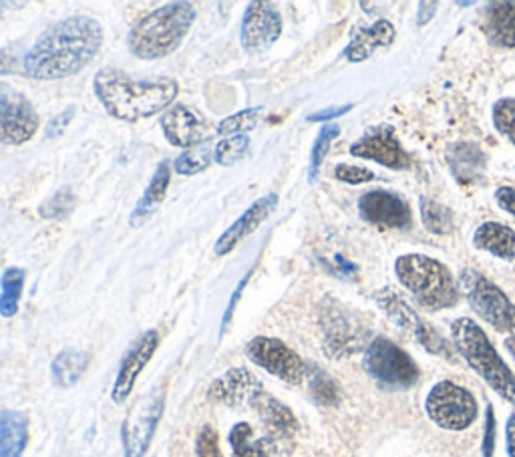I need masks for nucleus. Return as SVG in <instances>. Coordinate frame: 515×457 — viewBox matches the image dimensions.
<instances>
[{"label":"nucleus","instance_id":"412c9836","mask_svg":"<svg viewBox=\"0 0 515 457\" xmlns=\"http://www.w3.org/2000/svg\"><path fill=\"white\" fill-rule=\"evenodd\" d=\"M483 31L497 47H515V3H491L485 11Z\"/></svg>","mask_w":515,"mask_h":457},{"label":"nucleus","instance_id":"c03bdc74","mask_svg":"<svg viewBox=\"0 0 515 457\" xmlns=\"http://www.w3.org/2000/svg\"><path fill=\"white\" fill-rule=\"evenodd\" d=\"M505 443H507V453L509 457H515V413L509 415L507 425H505Z\"/></svg>","mask_w":515,"mask_h":457},{"label":"nucleus","instance_id":"a211bd4d","mask_svg":"<svg viewBox=\"0 0 515 457\" xmlns=\"http://www.w3.org/2000/svg\"><path fill=\"white\" fill-rule=\"evenodd\" d=\"M278 204V196L276 194H266L262 196L260 200H256L216 242L214 246V252L218 256H224V254H230L242 240H246L252 232H256L264 220L274 212Z\"/></svg>","mask_w":515,"mask_h":457},{"label":"nucleus","instance_id":"ddd939ff","mask_svg":"<svg viewBox=\"0 0 515 457\" xmlns=\"http://www.w3.org/2000/svg\"><path fill=\"white\" fill-rule=\"evenodd\" d=\"M282 35V17L270 3H250L242 19V47L250 55L268 51Z\"/></svg>","mask_w":515,"mask_h":457},{"label":"nucleus","instance_id":"72a5a7b5","mask_svg":"<svg viewBox=\"0 0 515 457\" xmlns=\"http://www.w3.org/2000/svg\"><path fill=\"white\" fill-rule=\"evenodd\" d=\"M248 145H250V139L246 133L222 139L216 145V162L220 166H234L236 162H240L244 158V154L248 151Z\"/></svg>","mask_w":515,"mask_h":457},{"label":"nucleus","instance_id":"f03ea898","mask_svg":"<svg viewBox=\"0 0 515 457\" xmlns=\"http://www.w3.org/2000/svg\"><path fill=\"white\" fill-rule=\"evenodd\" d=\"M93 87L105 111L129 123L161 113L180 91L174 79H133L113 67L101 69L95 75Z\"/></svg>","mask_w":515,"mask_h":457},{"label":"nucleus","instance_id":"423d86ee","mask_svg":"<svg viewBox=\"0 0 515 457\" xmlns=\"http://www.w3.org/2000/svg\"><path fill=\"white\" fill-rule=\"evenodd\" d=\"M459 286L467 296L471 309L485 323L499 333H507L509 337L515 335V304L497 284L475 270H463L459 276Z\"/></svg>","mask_w":515,"mask_h":457},{"label":"nucleus","instance_id":"c85d7f7f","mask_svg":"<svg viewBox=\"0 0 515 457\" xmlns=\"http://www.w3.org/2000/svg\"><path fill=\"white\" fill-rule=\"evenodd\" d=\"M214 160H216V149L212 147V141L208 139L192 149H186L184 154L176 160L174 168L180 176H194V174L206 172Z\"/></svg>","mask_w":515,"mask_h":457},{"label":"nucleus","instance_id":"de8ad7c7","mask_svg":"<svg viewBox=\"0 0 515 457\" xmlns=\"http://www.w3.org/2000/svg\"><path fill=\"white\" fill-rule=\"evenodd\" d=\"M505 347H507V351L511 353V357L515 359V335H513V337H507V339H505Z\"/></svg>","mask_w":515,"mask_h":457},{"label":"nucleus","instance_id":"79ce46f5","mask_svg":"<svg viewBox=\"0 0 515 457\" xmlns=\"http://www.w3.org/2000/svg\"><path fill=\"white\" fill-rule=\"evenodd\" d=\"M495 200L499 204V208L511 216H515V188L509 186H501L495 192Z\"/></svg>","mask_w":515,"mask_h":457},{"label":"nucleus","instance_id":"b1692460","mask_svg":"<svg viewBox=\"0 0 515 457\" xmlns=\"http://www.w3.org/2000/svg\"><path fill=\"white\" fill-rule=\"evenodd\" d=\"M29 439V419L21 411L0 415V457H21Z\"/></svg>","mask_w":515,"mask_h":457},{"label":"nucleus","instance_id":"4468645a","mask_svg":"<svg viewBox=\"0 0 515 457\" xmlns=\"http://www.w3.org/2000/svg\"><path fill=\"white\" fill-rule=\"evenodd\" d=\"M351 154L363 160H373L391 170L409 168V156L401 147L393 127H375L351 145Z\"/></svg>","mask_w":515,"mask_h":457},{"label":"nucleus","instance_id":"393cba45","mask_svg":"<svg viewBox=\"0 0 515 457\" xmlns=\"http://www.w3.org/2000/svg\"><path fill=\"white\" fill-rule=\"evenodd\" d=\"M252 405L258 409L264 425L270 429L272 435L276 437H290L296 431V419L292 415V411L282 405L280 401H276L270 395L260 393Z\"/></svg>","mask_w":515,"mask_h":457},{"label":"nucleus","instance_id":"bb28decb","mask_svg":"<svg viewBox=\"0 0 515 457\" xmlns=\"http://www.w3.org/2000/svg\"><path fill=\"white\" fill-rule=\"evenodd\" d=\"M89 365V355L77 349H65L53 361V379L59 387H73Z\"/></svg>","mask_w":515,"mask_h":457},{"label":"nucleus","instance_id":"7ed1b4c3","mask_svg":"<svg viewBox=\"0 0 515 457\" xmlns=\"http://www.w3.org/2000/svg\"><path fill=\"white\" fill-rule=\"evenodd\" d=\"M196 21V9L190 3L163 5L135 23L127 43L135 57L143 61L163 59L174 53L188 37Z\"/></svg>","mask_w":515,"mask_h":457},{"label":"nucleus","instance_id":"aec40b11","mask_svg":"<svg viewBox=\"0 0 515 457\" xmlns=\"http://www.w3.org/2000/svg\"><path fill=\"white\" fill-rule=\"evenodd\" d=\"M395 37H397L395 27H393L389 21L381 19V21H377L375 25H371V27H367V29H361V31L353 37V41H351L349 47L345 49V57H347L351 63H363V61H367L371 55H375L379 49L393 45Z\"/></svg>","mask_w":515,"mask_h":457},{"label":"nucleus","instance_id":"5701e85b","mask_svg":"<svg viewBox=\"0 0 515 457\" xmlns=\"http://www.w3.org/2000/svg\"><path fill=\"white\" fill-rule=\"evenodd\" d=\"M169 178H171V170H169V164L167 162H161L149 182V186L145 188V194L141 196V200L137 202L135 210L131 212L129 216V224L133 228L145 224L153 212L159 208V204L163 202L165 194H167V186H169Z\"/></svg>","mask_w":515,"mask_h":457},{"label":"nucleus","instance_id":"37998d69","mask_svg":"<svg viewBox=\"0 0 515 457\" xmlns=\"http://www.w3.org/2000/svg\"><path fill=\"white\" fill-rule=\"evenodd\" d=\"M493 443H495V417L493 409L487 407V419H485V437H483V455H493Z\"/></svg>","mask_w":515,"mask_h":457},{"label":"nucleus","instance_id":"ea45409f","mask_svg":"<svg viewBox=\"0 0 515 457\" xmlns=\"http://www.w3.org/2000/svg\"><path fill=\"white\" fill-rule=\"evenodd\" d=\"M351 109H353V103L340 105V107H326V109H320V111L310 113V115H308V121H314V123H328V121H332V119H338L340 115H347Z\"/></svg>","mask_w":515,"mask_h":457},{"label":"nucleus","instance_id":"7c9ffc66","mask_svg":"<svg viewBox=\"0 0 515 457\" xmlns=\"http://www.w3.org/2000/svg\"><path fill=\"white\" fill-rule=\"evenodd\" d=\"M421 218L429 232L433 234H449L453 230V214L443 204H437L433 200L423 198L421 200Z\"/></svg>","mask_w":515,"mask_h":457},{"label":"nucleus","instance_id":"a878e982","mask_svg":"<svg viewBox=\"0 0 515 457\" xmlns=\"http://www.w3.org/2000/svg\"><path fill=\"white\" fill-rule=\"evenodd\" d=\"M230 445L238 457H276L272 437H256L250 423H238L230 433Z\"/></svg>","mask_w":515,"mask_h":457},{"label":"nucleus","instance_id":"f8f14e48","mask_svg":"<svg viewBox=\"0 0 515 457\" xmlns=\"http://www.w3.org/2000/svg\"><path fill=\"white\" fill-rule=\"evenodd\" d=\"M39 129V115L33 105L21 95L0 87V135L5 143L21 145L27 143Z\"/></svg>","mask_w":515,"mask_h":457},{"label":"nucleus","instance_id":"2f4dec72","mask_svg":"<svg viewBox=\"0 0 515 457\" xmlns=\"http://www.w3.org/2000/svg\"><path fill=\"white\" fill-rule=\"evenodd\" d=\"M338 135H340V127L334 125V123H326V125L320 129V133H318V137H316V141H314V145H312L310 170H308V180H310V182L316 180L318 170L322 168V162H324V158H326V154H328V149H330L334 137H338Z\"/></svg>","mask_w":515,"mask_h":457},{"label":"nucleus","instance_id":"dca6fc26","mask_svg":"<svg viewBox=\"0 0 515 457\" xmlns=\"http://www.w3.org/2000/svg\"><path fill=\"white\" fill-rule=\"evenodd\" d=\"M159 345V333L157 331H147L143 333L127 351V355L121 361L117 379L113 383V391H111V399L115 403H123L131 391L133 385L137 381V377L141 375V371L145 369V365L149 363V359L153 357L155 349Z\"/></svg>","mask_w":515,"mask_h":457},{"label":"nucleus","instance_id":"4c0bfd02","mask_svg":"<svg viewBox=\"0 0 515 457\" xmlns=\"http://www.w3.org/2000/svg\"><path fill=\"white\" fill-rule=\"evenodd\" d=\"M196 451L198 457H224L220 451V443H218V433L214 431V427L206 425L200 435H198V443H196Z\"/></svg>","mask_w":515,"mask_h":457},{"label":"nucleus","instance_id":"e433bc0d","mask_svg":"<svg viewBox=\"0 0 515 457\" xmlns=\"http://www.w3.org/2000/svg\"><path fill=\"white\" fill-rule=\"evenodd\" d=\"M334 176H336L340 182L351 184V186H359V184H367V182H373V180H375V174H373V172H369V170H365V168L349 166V164L336 166Z\"/></svg>","mask_w":515,"mask_h":457},{"label":"nucleus","instance_id":"f704fd0d","mask_svg":"<svg viewBox=\"0 0 515 457\" xmlns=\"http://www.w3.org/2000/svg\"><path fill=\"white\" fill-rule=\"evenodd\" d=\"M77 204V198L71 188H61L57 194H53L39 210V214L45 220H61L73 212Z\"/></svg>","mask_w":515,"mask_h":457},{"label":"nucleus","instance_id":"20e7f679","mask_svg":"<svg viewBox=\"0 0 515 457\" xmlns=\"http://www.w3.org/2000/svg\"><path fill=\"white\" fill-rule=\"evenodd\" d=\"M453 345L467 365L505 401L515 405V375L489 343L483 329L471 319H457L451 325Z\"/></svg>","mask_w":515,"mask_h":457},{"label":"nucleus","instance_id":"a19ab883","mask_svg":"<svg viewBox=\"0 0 515 457\" xmlns=\"http://www.w3.org/2000/svg\"><path fill=\"white\" fill-rule=\"evenodd\" d=\"M73 115H75V109L69 107L67 111H63V113H59L55 119H51V123L47 125V137H49V139L59 137V135L65 131V127L71 123Z\"/></svg>","mask_w":515,"mask_h":457},{"label":"nucleus","instance_id":"4be33fe9","mask_svg":"<svg viewBox=\"0 0 515 457\" xmlns=\"http://www.w3.org/2000/svg\"><path fill=\"white\" fill-rule=\"evenodd\" d=\"M473 246L501 260H513L515 232L499 222H483L473 234Z\"/></svg>","mask_w":515,"mask_h":457},{"label":"nucleus","instance_id":"1a4fd4ad","mask_svg":"<svg viewBox=\"0 0 515 457\" xmlns=\"http://www.w3.org/2000/svg\"><path fill=\"white\" fill-rule=\"evenodd\" d=\"M165 405V389L153 387L147 395L139 397L127 413L121 429L125 457H143L149 441L157 429Z\"/></svg>","mask_w":515,"mask_h":457},{"label":"nucleus","instance_id":"f3484780","mask_svg":"<svg viewBox=\"0 0 515 457\" xmlns=\"http://www.w3.org/2000/svg\"><path fill=\"white\" fill-rule=\"evenodd\" d=\"M161 129L165 133V139L184 149H192L204 141H208L210 127L208 123L190 107L176 105L165 111L161 117Z\"/></svg>","mask_w":515,"mask_h":457},{"label":"nucleus","instance_id":"473e14b6","mask_svg":"<svg viewBox=\"0 0 515 457\" xmlns=\"http://www.w3.org/2000/svg\"><path fill=\"white\" fill-rule=\"evenodd\" d=\"M262 113H264V107H254V109H246V111H240L232 117H226L224 121H220L218 125V133L220 135H242L246 133L248 129L256 127L258 121L262 119Z\"/></svg>","mask_w":515,"mask_h":457},{"label":"nucleus","instance_id":"2eb2a0df","mask_svg":"<svg viewBox=\"0 0 515 457\" xmlns=\"http://www.w3.org/2000/svg\"><path fill=\"white\" fill-rule=\"evenodd\" d=\"M361 218L369 224H377L383 228L405 230L411 226V208L409 204L393 192L373 190L367 192L359 200Z\"/></svg>","mask_w":515,"mask_h":457},{"label":"nucleus","instance_id":"6ab92c4d","mask_svg":"<svg viewBox=\"0 0 515 457\" xmlns=\"http://www.w3.org/2000/svg\"><path fill=\"white\" fill-rule=\"evenodd\" d=\"M258 395H260V383L246 369H232L224 373L208 389L210 399L226 405H242L246 401H254Z\"/></svg>","mask_w":515,"mask_h":457},{"label":"nucleus","instance_id":"c756f323","mask_svg":"<svg viewBox=\"0 0 515 457\" xmlns=\"http://www.w3.org/2000/svg\"><path fill=\"white\" fill-rule=\"evenodd\" d=\"M25 270L23 268H7L3 272V292H0V313L5 319H11L19 311V300L23 294L25 284Z\"/></svg>","mask_w":515,"mask_h":457},{"label":"nucleus","instance_id":"49530a36","mask_svg":"<svg viewBox=\"0 0 515 457\" xmlns=\"http://www.w3.org/2000/svg\"><path fill=\"white\" fill-rule=\"evenodd\" d=\"M248 278H250V274H246L244 276V280L240 282V286L236 288V292L232 294V300H230V307H228V311H226V315H224V323H222V329L230 323V317H232V313H234V307H236V302H238V296H240V292L244 290V286H246V282H248Z\"/></svg>","mask_w":515,"mask_h":457},{"label":"nucleus","instance_id":"a18cd8bd","mask_svg":"<svg viewBox=\"0 0 515 457\" xmlns=\"http://www.w3.org/2000/svg\"><path fill=\"white\" fill-rule=\"evenodd\" d=\"M435 11H437V3H421L419 5V15H417V23L423 27L427 25L433 17H435Z\"/></svg>","mask_w":515,"mask_h":457},{"label":"nucleus","instance_id":"0eeeda50","mask_svg":"<svg viewBox=\"0 0 515 457\" xmlns=\"http://www.w3.org/2000/svg\"><path fill=\"white\" fill-rule=\"evenodd\" d=\"M367 373L389 389H409L419 381L415 361L389 339H375L365 353Z\"/></svg>","mask_w":515,"mask_h":457},{"label":"nucleus","instance_id":"58836bf2","mask_svg":"<svg viewBox=\"0 0 515 457\" xmlns=\"http://www.w3.org/2000/svg\"><path fill=\"white\" fill-rule=\"evenodd\" d=\"M310 387H312L314 397H316L320 403L332 405V403L338 401V389H336V385H334L324 373H316V377L312 379Z\"/></svg>","mask_w":515,"mask_h":457},{"label":"nucleus","instance_id":"cd10ccee","mask_svg":"<svg viewBox=\"0 0 515 457\" xmlns=\"http://www.w3.org/2000/svg\"><path fill=\"white\" fill-rule=\"evenodd\" d=\"M449 166L453 170V174L459 178V180H469L473 178L481 166H483V156L481 151L471 145V143H457L449 149Z\"/></svg>","mask_w":515,"mask_h":457},{"label":"nucleus","instance_id":"c9c22d12","mask_svg":"<svg viewBox=\"0 0 515 457\" xmlns=\"http://www.w3.org/2000/svg\"><path fill=\"white\" fill-rule=\"evenodd\" d=\"M493 125L515 145V97L499 99L493 105Z\"/></svg>","mask_w":515,"mask_h":457},{"label":"nucleus","instance_id":"9d476101","mask_svg":"<svg viewBox=\"0 0 515 457\" xmlns=\"http://www.w3.org/2000/svg\"><path fill=\"white\" fill-rule=\"evenodd\" d=\"M248 357L266 369L270 375H276L284 383L298 385L306 377L304 361L282 341L270 337H256L248 343Z\"/></svg>","mask_w":515,"mask_h":457},{"label":"nucleus","instance_id":"39448f33","mask_svg":"<svg viewBox=\"0 0 515 457\" xmlns=\"http://www.w3.org/2000/svg\"><path fill=\"white\" fill-rule=\"evenodd\" d=\"M399 282L429 311L449 309L457 302L459 290L449 268L425 254H405L395 262Z\"/></svg>","mask_w":515,"mask_h":457},{"label":"nucleus","instance_id":"f257e3e1","mask_svg":"<svg viewBox=\"0 0 515 457\" xmlns=\"http://www.w3.org/2000/svg\"><path fill=\"white\" fill-rule=\"evenodd\" d=\"M103 29L87 17L75 15L49 27L23 59V71L37 81H57L85 69L101 51Z\"/></svg>","mask_w":515,"mask_h":457},{"label":"nucleus","instance_id":"9b49d317","mask_svg":"<svg viewBox=\"0 0 515 457\" xmlns=\"http://www.w3.org/2000/svg\"><path fill=\"white\" fill-rule=\"evenodd\" d=\"M375 300H377L379 307L383 309V313H387L389 319L397 327H401L403 331L413 335L429 353L449 357L445 341L417 317V313L409 307V304L395 290L383 288V290H379L375 294Z\"/></svg>","mask_w":515,"mask_h":457},{"label":"nucleus","instance_id":"6e6552de","mask_svg":"<svg viewBox=\"0 0 515 457\" xmlns=\"http://www.w3.org/2000/svg\"><path fill=\"white\" fill-rule=\"evenodd\" d=\"M425 409L433 423L449 431H463L477 417L475 397L453 381L437 383L427 395Z\"/></svg>","mask_w":515,"mask_h":457}]
</instances>
